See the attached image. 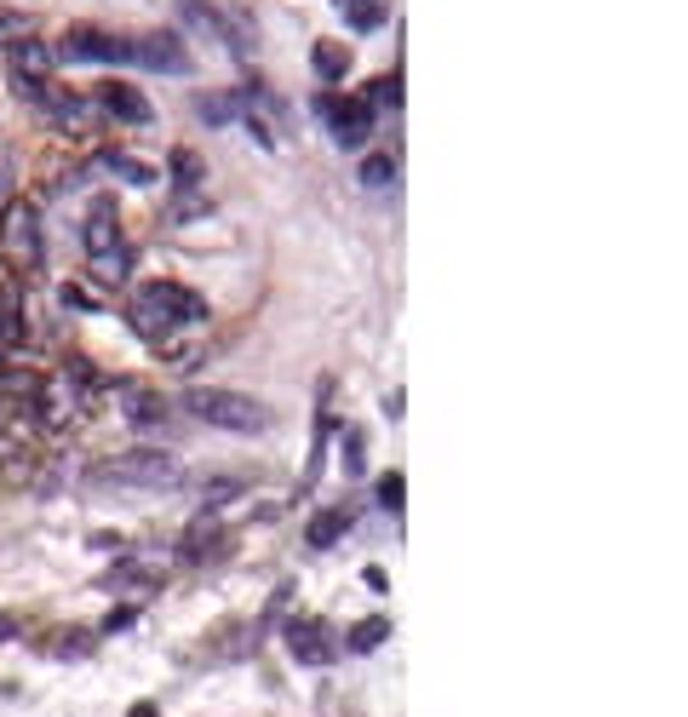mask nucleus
<instances>
[{
    "mask_svg": "<svg viewBox=\"0 0 688 717\" xmlns=\"http://www.w3.org/2000/svg\"><path fill=\"white\" fill-rule=\"evenodd\" d=\"M120 402H127V420H132V425H155L161 413H167L150 390H138V385H120Z\"/></svg>",
    "mask_w": 688,
    "mask_h": 717,
    "instance_id": "412c9836",
    "label": "nucleus"
},
{
    "mask_svg": "<svg viewBox=\"0 0 688 717\" xmlns=\"http://www.w3.org/2000/svg\"><path fill=\"white\" fill-rule=\"evenodd\" d=\"M178 17L195 29V35H207V41H225V52L230 57H253V35L241 29V17L235 12H218L213 0H178Z\"/></svg>",
    "mask_w": 688,
    "mask_h": 717,
    "instance_id": "39448f33",
    "label": "nucleus"
},
{
    "mask_svg": "<svg viewBox=\"0 0 688 717\" xmlns=\"http://www.w3.org/2000/svg\"><path fill=\"white\" fill-rule=\"evenodd\" d=\"M80 242H87V253H110V247H120V213H115L110 195H104V202H92L87 225H80Z\"/></svg>",
    "mask_w": 688,
    "mask_h": 717,
    "instance_id": "f8f14e48",
    "label": "nucleus"
},
{
    "mask_svg": "<svg viewBox=\"0 0 688 717\" xmlns=\"http://www.w3.org/2000/svg\"><path fill=\"white\" fill-rule=\"evenodd\" d=\"M58 64V52L47 41H35V35H24V41H12V75H24V81H47Z\"/></svg>",
    "mask_w": 688,
    "mask_h": 717,
    "instance_id": "4468645a",
    "label": "nucleus"
},
{
    "mask_svg": "<svg viewBox=\"0 0 688 717\" xmlns=\"http://www.w3.org/2000/svg\"><path fill=\"white\" fill-rule=\"evenodd\" d=\"M402 494H408V483H402V471L379 476V505L391 511V516H402Z\"/></svg>",
    "mask_w": 688,
    "mask_h": 717,
    "instance_id": "cd10ccee",
    "label": "nucleus"
},
{
    "mask_svg": "<svg viewBox=\"0 0 688 717\" xmlns=\"http://www.w3.org/2000/svg\"><path fill=\"white\" fill-rule=\"evenodd\" d=\"M184 408L201 425H218V431H235V436H253V431L270 425L265 402H253V396H241V390H225V385H195L184 396Z\"/></svg>",
    "mask_w": 688,
    "mask_h": 717,
    "instance_id": "f03ea898",
    "label": "nucleus"
},
{
    "mask_svg": "<svg viewBox=\"0 0 688 717\" xmlns=\"http://www.w3.org/2000/svg\"><path fill=\"white\" fill-rule=\"evenodd\" d=\"M104 172H115V178H127V184H138V190H144V184H155V167H144V162H132V155H120V150H110L104 155Z\"/></svg>",
    "mask_w": 688,
    "mask_h": 717,
    "instance_id": "4be33fe9",
    "label": "nucleus"
},
{
    "mask_svg": "<svg viewBox=\"0 0 688 717\" xmlns=\"http://www.w3.org/2000/svg\"><path fill=\"white\" fill-rule=\"evenodd\" d=\"M316 110L328 115V127H333V144H339V150H361V144L373 138V104H368V98L321 92V98H316Z\"/></svg>",
    "mask_w": 688,
    "mask_h": 717,
    "instance_id": "0eeeda50",
    "label": "nucleus"
},
{
    "mask_svg": "<svg viewBox=\"0 0 688 717\" xmlns=\"http://www.w3.org/2000/svg\"><path fill=\"white\" fill-rule=\"evenodd\" d=\"M47 242H40V213L29 202H12L0 213V265L7 270H35Z\"/></svg>",
    "mask_w": 688,
    "mask_h": 717,
    "instance_id": "20e7f679",
    "label": "nucleus"
},
{
    "mask_svg": "<svg viewBox=\"0 0 688 717\" xmlns=\"http://www.w3.org/2000/svg\"><path fill=\"white\" fill-rule=\"evenodd\" d=\"M24 333H29L24 298H17V282H7L0 287V345H24Z\"/></svg>",
    "mask_w": 688,
    "mask_h": 717,
    "instance_id": "dca6fc26",
    "label": "nucleus"
},
{
    "mask_svg": "<svg viewBox=\"0 0 688 717\" xmlns=\"http://www.w3.org/2000/svg\"><path fill=\"white\" fill-rule=\"evenodd\" d=\"M12 637H17V620H12V614H0V643H12Z\"/></svg>",
    "mask_w": 688,
    "mask_h": 717,
    "instance_id": "7c9ffc66",
    "label": "nucleus"
},
{
    "mask_svg": "<svg viewBox=\"0 0 688 717\" xmlns=\"http://www.w3.org/2000/svg\"><path fill=\"white\" fill-rule=\"evenodd\" d=\"M361 98H368L373 110H396V104H402V75H379V81L361 92Z\"/></svg>",
    "mask_w": 688,
    "mask_h": 717,
    "instance_id": "b1692460",
    "label": "nucleus"
},
{
    "mask_svg": "<svg viewBox=\"0 0 688 717\" xmlns=\"http://www.w3.org/2000/svg\"><path fill=\"white\" fill-rule=\"evenodd\" d=\"M235 494H247V476H207V483H201V500L207 505H230Z\"/></svg>",
    "mask_w": 688,
    "mask_h": 717,
    "instance_id": "5701e85b",
    "label": "nucleus"
},
{
    "mask_svg": "<svg viewBox=\"0 0 688 717\" xmlns=\"http://www.w3.org/2000/svg\"><path fill=\"white\" fill-rule=\"evenodd\" d=\"M132 64L161 75H190V47L178 29H150V35H132Z\"/></svg>",
    "mask_w": 688,
    "mask_h": 717,
    "instance_id": "6e6552de",
    "label": "nucleus"
},
{
    "mask_svg": "<svg viewBox=\"0 0 688 717\" xmlns=\"http://www.w3.org/2000/svg\"><path fill=\"white\" fill-rule=\"evenodd\" d=\"M201 316H207V305H201L190 287H178V282H150V287H138L132 305H127L132 333L150 338V345H167L178 328L201 322Z\"/></svg>",
    "mask_w": 688,
    "mask_h": 717,
    "instance_id": "f257e3e1",
    "label": "nucleus"
},
{
    "mask_svg": "<svg viewBox=\"0 0 688 717\" xmlns=\"http://www.w3.org/2000/svg\"><path fill=\"white\" fill-rule=\"evenodd\" d=\"M0 380H7V362H0Z\"/></svg>",
    "mask_w": 688,
    "mask_h": 717,
    "instance_id": "473e14b6",
    "label": "nucleus"
},
{
    "mask_svg": "<svg viewBox=\"0 0 688 717\" xmlns=\"http://www.w3.org/2000/svg\"><path fill=\"white\" fill-rule=\"evenodd\" d=\"M127 276H132V253H127V247L92 253V282H98V287H120Z\"/></svg>",
    "mask_w": 688,
    "mask_h": 717,
    "instance_id": "6ab92c4d",
    "label": "nucleus"
},
{
    "mask_svg": "<svg viewBox=\"0 0 688 717\" xmlns=\"http://www.w3.org/2000/svg\"><path fill=\"white\" fill-rule=\"evenodd\" d=\"M178 476H184V465L173 460V453H161V448H127V453H115V460H104L92 471V483L98 488H173Z\"/></svg>",
    "mask_w": 688,
    "mask_h": 717,
    "instance_id": "7ed1b4c3",
    "label": "nucleus"
},
{
    "mask_svg": "<svg viewBox=\"0 0 688 717\" xmlns=\"http://www.w3.org/2000/svg\"><path fill=\"white\" fill-rule=\"evenodd\" d=\"M98 104H104V115H115V121H127V127H150L155 121V104L138 87H127V81H110L104 92H98Z\"/></svg>",
    "mask_w": 688,
    "mask_h": 717,
    "instance_id": "9d476101",
    "label": "nucleus"
},
{
    "mask_svg": "<svg viewBox=\"0 0 688 717\" xmlns=\"http://www.w3.org/2000/svg\"><path fill=\"white\" fill-rule=\"evenodd\" d=\"M52 52H58V64H132V41L104 35V29H92V24H75Z\"/></svg>",
    "mask_w": 688,
    "mask_h": 717,
    "instance_id": "423d86ee",
    "label": "nucleus"
},
{
    "mask_svg": "<svg viewBox=\"0 0 688 717\" xmlns=\"http://www.w3.org/2000/svg\"><path fill=\"white\" fill-rule=\"evenodd\" d=\"M339 7L351 12L356 29H379V17H384V0H339Z\"/></svg>",
    "mask_w": 688,
    "mask_h": 717,
    "instance_id": "bb28decb",
    "label": "nucleus"
},
{
    "mask_svg": "<svg viewBox=\"0 0 688 717\" xmlns=\"http://www.w3.org/2000/svg\"><path fill=\"white\" fill-rule=\"evenodd\" d=\"M310 69L321 81H344V69H351V47L344 41H316L310 47Z\"/></svg>",
    "mask_w": 688,
    "mask_h": 717,
    "instance_id": "a211bd4d",
    "label": "nucleus"
},
{
    "mask_svg": "<svg viewBox=\"0 0 688 717\" xmlns=\"http://www.w3.org/2000/svg\"><path fill=\"white\" fill-rule=\"evenodd\" d=\"M384 637H391V620H361V626L351 631V649H356V654H373Z\"/></svg>",
    "mask_w": 688,
    "mask_h": 717,
    "instance_id": "393cba45",
    "label": "nucleus"
},
{
    "mask_svg": "<svg viewBox=\"0 0 688 717\" xmlns=\"http://www.w3.org/2000/svg\"><path fill=\"white\" fill-rule=\"evenodd\" d=\"M7 207H12V172L0 167V213H7Z\"/></svg>",
    "mask_w": 688,
    "mask_h": 717,
    "instance_id": "c756f323",
    "label": "nucleus"
},
{
    "mask_svg": "<svg viewBox=\"0 0 688 717\" xmlns=\"http://www.w3.org/2000/svg\"><path fill=\"white\" fill-rule=\"evenodd\" d=\"M80 413V385H69V373H58L52 385H40V420H47L52 431L69 425Z\"/></svg>",
    "mask_w": 688,
    "mask_h": 717,
    "instance_id": "ddd939ff",
    "label": "nucleus"
},
{
    "mask_svg": "<svg viewBox=\"0 0 688 717\" xmlns=\"http://www.w3.org/2000/svg\"><path fill=\"white\" fill-rule=\"evenodd\" d=\"M361 448H368V436L351 425V431H344V476H361V465H368V460H361Z\"/></svg>",
    "mask_w": 688,
    "mask_h": 717,
    "instance_id": "c85d7f7f",
    "label": "nucleus"
},
{
    "mask_svg": "<svg viewBox=\"0 0 688 717\" xmlns=\"http://www.w3.org/2000/svg\"><path fill=\"white\" fill-rule=\"evenodd\" d=\"M167 167H173V190H178V195H195L201 184H207V162H201L195 150H173Z\"/></svg>",
    "mask_w": 688,
    "mask_h": 717,
    "instance_id": "f3484780",
    "label": "nucleus"
},
{
    "mask_svg": "<svg viewBox=\"0 0 688 717\" xmlns=\"http://www.w3.org/2000/svg\"><path fill=\"white\" fill-rule=\"evenodd\" d=\"M127 717H161V712H155V701H138V706H132Z\"/></svg>",
    "mask_w": 688,
    "mask_h": 717,
    "instance_id": "2f4dec72",
    "label": "nucleus"
},
{
    "mask_svg": "<svg viewBox=\"0 0 688 717\" xmlns=\"http://www.w3.org/2000/svg\"><path fill=\"white\" fill-rule=\"evenodd\" d=\"M265 104V87H235V92H225V98H201L195 104V115L207 127H230L235 115H247V110H258Z\"/></svg>",
    "mask_w": 688,
    "mask_h": 717,
    "instance_id": "9b49d317",
    "label": "nucleus"
},
{
    "mask_svg": "<svg viewBox=\"0 0 688 717\" xmlns=\"http://www.w3.org/2000/svg\"><path fill=\"white\" fill-rule=\"evenodd\" d=\"M344 528H351V511H344V505H328V511H316V516H310L305 546L328 551V546H339V534H344Z\"/></svg>",
    "mask_w": 688,
    "mask_h": 717,
    "instance_id": "2eb2a0df",
    "label": "nucleus"
},
{
    "mask_svg": "<svg viewBox=\"0 0 688 717\" xmlns=\"http://www.w3.org/2000/svg\"><path fill=\"white\" fill-rule=\"evenodd\" d=\"M288 654L298 666H333L339 661V643L328 637V626L321 620H293L288 626Z\"/></svg>",
    "mask_w": 688,
    "mask_h": 717,
    "instance_id": "1a4fd4ad",
    "label": "nucleus"
},
{
    "mask_svg": "<svg viewBox=\"0 0 688 717\" xmlns=\"http://www.w3.org/2000/svg\"><path fill=\"white\" fill-rule=\"evenodd\" d=\"M225 551V528H213V523H195L184 534V563H207V556Z\"/></svg>",
    "mask_w": 688,
    "mask_h": 717,
    "instance_id": "aec40b11",
    "label": "nucleus"
},
{
    "mask_svg": "<svg viewBox=\"0 0 688 717\" xmlns=\"http://www.w3.org/2000/svg\"><path fill=\"white\" fill-rule=\"evenodd\" d=\"M361 184H368V190H384V184H391V178H396V162H391V155H368V162H361Z\"/></svg>",
    "mask_w": 688,
    "mask_h": 717,
    "instance_id": "a878e982",
    "label": "nucleus"
}]
</instances>
